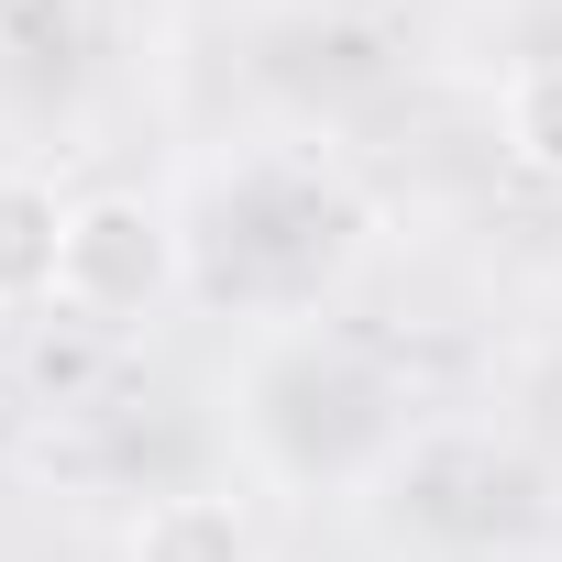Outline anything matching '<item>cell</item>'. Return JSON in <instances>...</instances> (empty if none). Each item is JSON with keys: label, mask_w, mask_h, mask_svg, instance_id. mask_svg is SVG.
<instances>
[{"label": "cell", "mask_w": 562, "mask_h": 562, "mask_svg": "<svg viewBox=\"0 0 562 562\" xmlns=\"http://www.w3.org/2000/svg\"><path fill=\"white\" fill-rule=\"evenodd\" d=\"M243 441L288 485H364L408 452V408L364 342L299 321V331H265L243 364Z\"/></svg>", "instance_id": "6da1fadb"}, {"label": "cell", "mask_w": 562, "mask_h": 562, "mask_svg": "<svg viewBox=\"0 0 562 562\" xmlns=\"http://www.w3.org/2000/svg\"><path fill=\"white\" fill-rule=\"evenodd\" d=\"M364 243V199L321 155H243L210 177V276L254 310L321 299Z\"/></svg>", "instance_id": "7a4b0ae2"}, {"label": "cell", "mask_w": 562, "mask_h": 562, "mask_svg": "<svg viewBox=\"0 0 562 562\" xmlns=\"http://www.w3.org/2000/svg\"><path fill=\"white\" fill-rule=\"evenodd\" d=\"M177 288H188V232H177L166 199H144V188H89V199H67L56 299H67L89 331H133V321H155Z\"/></svg>", "instance_id": "3957f363"}, {"label": "cell", "mask_w": 562, "mask_h": 562, "mask_svg": "<svg viewBox=\"0 0 562 562\" xmlns=\"http://www.w3.org/2000/svg\"><path fill=\"white\" fill-rule=\"evenodd\" d=\"M386 485H397L408 529H430V540H529V529H540V474H529L507 441H485V430H430V441H408V452L386 463Z\"/></svg>", "instance_id": "277c9868"}, {"label": "cell", "mask_w": 562, "mask_h": 562, "mask_svg": "<svg viewBox=\"0 0 562 562\" xmlns=\"http://www.w3.org/2000/svg\"><path fill=\"white\" fill-rule=\"evenodd\" d=\"M122 562H265V529H254L243 496L177 485V496H155V507L122 529Z\"/></svg>", "instance_id": "5b68a950"}, {"label": "cell", "mask_w": 562, "mask_h": 562, "mask_svg": "<svg viewBox=\"0 0 562 562\" xmlns=\"http://www.w3.org/2000/svg\"><path fill=\"white\" fill-rule=\"evenodd\" d=\"M56 265H67V199L23 166H0V310L56 299Z\"/></svg>", "instance_id": "8992f818"}, {"label": "cell", "mask_w": 562, "mask_h": 562, "mask_svg": "<svg viewBox=\"0 0 562 562\" xmlns=\"http://www.w3.org/2000/svg\"><path fill=\"white\" fill-rule=\"evenodd\" d=\"M496 133H507V155H518L529 177H562V56L507 67V89H496Z\"/></svg>", "instance_id": "52a82bcc"}, {"label": "cell", "mask_w": 562, "mask_h": 562, "mask_svg": "<svg viewBox=\"0 0 562 562\" xmlns=\"http://www.w3.org/2000/svg\"><path fill=\"white\" fill-rule=\"evenodd\" d=\"M89 34V0H0V56L12 67H56Z\"/></svg>", "instance_id": "ba28073f"}]
</instances>
